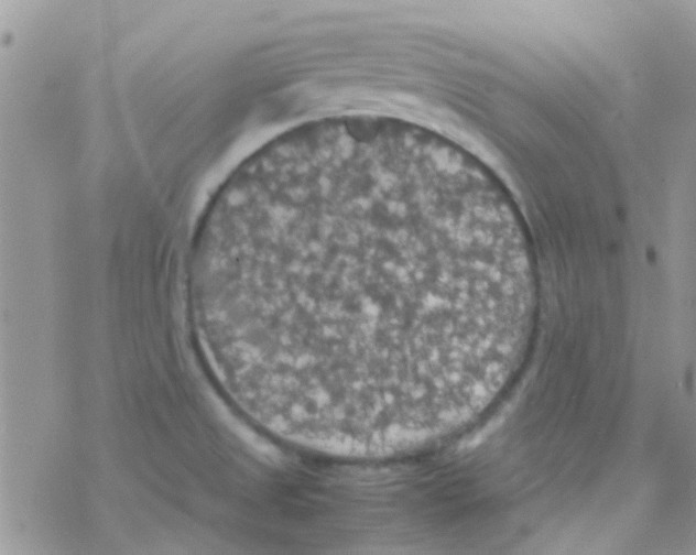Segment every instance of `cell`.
Wrapping results in <instances>:
<instances>
[{"instance_id":"1","label":"cell","mask_w":696,"mask_h":555,"mask_svg":"<svg viewBox=\"0 0 696 555\" xmlns=\"http://www.w3.org/2000/svg\"><path fill=\"white\" fill-rule=\"evenodd\" d=\"M218 286L252 411L325 454L390 457L456 431L498 353L472 225L396 181H335L272 206L231 243Z\"/></svg>"}]
</instances>
